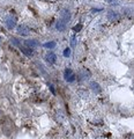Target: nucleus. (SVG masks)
I'll list each match as a JSON object with an SVG mask.
<instances>
[{
	"label": "nucleus",
	"mask_w": 134,
	"mask_h": 139,
	"mask_svg": "<svg viewBox=\"0 0 134 139\" xmlns=\"http://www.w3.org/2000/svg\"><path fill=\"white\" fill-rule=\"evenodd\" d=\"M90 87H91V89L94 91L95 93H100L101 92V87L98 85L97 82H95V81H92V82H90Z\"/></svg>",
	"instance_id": "nucleus-11"
},
{
	"label": "nucleus",
	"mask_w": 134,
	"mask_h": 139,
	"mask_svg": "<svg viewBox=\"0 0 134 139\" xmlns=\"http://www.w3.org/2000/svg\"><path fill=\"white\" fill-rule=\"evenodd\" d=\"M105 1H107V2H111V1H112V0H105Z\"/></svg>",
	"instance_id": "nucleus-17"
},
{
	"label": "nucleus",
	"mask_w": 134,
	"mask_h": 139,
	"mask_svg": "<svg viewBox=\"0 0 134 139\" xmlns=\"http://www.w3.org/2000/svg\"><path fill=\"white\" fill-rule=\"evenodd\" d=\"M73 29H74V31H80L81 29H82V26H81V24H78V26H75V27L73 28Z\"/></svg>",
	"instance_id": "nucleus-14"
},
{
	"label": "nucleus",
	"mask_w": 134,
	"mask_h": 139,
	"mask_svg": "<svg viewBox=\"0 0 134 139\" xmlns=\"http://www.w3.org/2000/svg\"><path fill=\"white\" fill-rule=\"evenodd\" d=\"M64 77H65L66 81H68V82H73V81L75 80V78H76V77H75V74H74V72H73L71 68H66L65 70Z\"/></svg>",
	"instance_id": "nucleus-2"
},
{
	"label": "nucleus",
	"mask_w": 134,
	"mask_h": 139,
	"mask_svg": "<svg viewBox=\"0 0 134 139\" xmlns=\"http://www.w3.org/2000/svg\"><path fill=\"white\" fill-rule=\"evenodd\" d=\"M50 89H51L52 94H56V91H54V88H53V86H52V85H50Z\"/></svg>",
	"instance_id": "nucleus-16"
},
{
	"label": "nucleus",
	"mask_w": 134,
	"mask_h": 139,
	"mask_svg": "<svg viewBox=\"0 0 134 139\" xmlns=\"http://www.w3.org/2000/svg\"><path fill=\"white\" fill-rule=\"evenodd\" d=\"M91 77V73L88 71L87 68H82V70H80L79 71V73H78V78H79V80H86V79H89V78Z\"/></svg>",
	"instance_id": "nucleus-1"
},
{
	"label": "nucleus",
	"mask_w": 134,
	"mask_h": 139,
	"mask_svg": "<svg viewBox=\"0 0 134 139\" xmlns=\"http://www.w3.org/2000/svg\"><path fill=\"white\" fill-rule=\"evenodd\" d=\"M45 48H48V49H53L54 46H56V43L54 42H50V43H45L44 44Z\"/></svg>",
	"instance_id": "nucleus-12"
},
{
	"label": "nucleus",
	"mask_w": 134,
	"mask_h": 139,
	"mask_svg": "<svg viewBox=\"0 0 134 139\" xmlns=\"http://www.w3.org/2000/svg\"><path fill=\"white\" fill-rule=\"evenodd\" d=\"M17 33L20 35H22V36H27L30 33V29H29L27 26H19L17 27Z\"/></svg>",
	"instance_id": "nucleus-4"
},
{
	"label": "nucleus",
	"mask_w": 134,
	"mask_h": 139,
	"mask_svg": "<svg viewBox=\"0 0 134 139\" xmlns=\"http://www.w3.org/2000/svg\"><path fill=\"white\" fill-rule=\"evenodd\" d=\"M20 49H21V51H22L23 53L25 54V56H28V57H31V56H33V54H34V52H33V49L28 48V46L20 45Z\"/></svg>",
	"instance_id": "nucleus-6"
},
{
	"label": "nucleus",
	"mask_w": 134,
	"mask_h": 139,
	"mask_svg": "<svg viewBox=\"0 0 134 139\" xmlns=\"http://www.w3.org/2000/svg\"><path fill=\"white\" fill-rule=\"evenodd\" d=\"M66 26H67V22L66 21H64V20H61V19L58 20V22H57V29H58V30H60V31L65 30Z\"/></svg>",
	"instance_id": "nucleus-9"
},
{
	"label": "nucleus",
	"mask_w": 134,
	"mask_h": 139,
	"mask_svg": "<svg viewBox=\"0 0 134 139\" xmlns=\"http://www.w3.org/2000/svg\"><path fill=\"white\" fill-rule=\"evenodd\" d=\"M71 44H72V46H75V36H73V37H72V42H71Z\"/></svg>",
	"instance_id": "nucleus-15"
},
{
	"label": "nucleus",
	"mask_w": 134,
	"mask_h": 139,
	"mask_svg": "<svg viewBox=\"0 0 134 139\" xmlns=\"http://www.w3.org/2000/svg\"><path fill=\"white\" fill-rule=\"evenodd\" d=\"M64 56H65V57H69V56H71V49H68V48L65 49V51H64Z\"/></svg>",
	"instance_id": "nucleus-13"
},
{
	"label": "nucleus",
	"mask_w": 134,
	"mask_h": 139,
	"mask_svg": "<svg viewBox=\"0 0 134 139\" xmlns=\"http://www.w3.org/2000/svg\"><path fill=\"white\" fill-rule=\"evenodd\" d=\"M107 17H109V20L110 21H112V22H115V21H118L119 20V14L117 13V12H113V11H110L109 12V14H107Z\"/></svg>",
	"instance_id": "nucleus-5"
},
{
	"label": "nucleus",
	"mask_w": 134,
	"mask_h": 139,
	"mask_svg": "<svg viewBox=\"0 0 134 139\" xmlns=\"http://www.w3.org/2000/svg\"><path fill=\"white\" fill-rule=\"evenodd\" d=\"M6 24H7V27L9 29H13L14 27H15L16 21H15V19L13 17V15H7V16H6Z\"/></svg>",
	"instance_id": "nucleus-3"
},
{
	"label": "nucleus",
	"mask_w": 134,
	"mask_h": 139,
	"mask_svg": "<svg viewBox=\"0 0 134 139\" xmlns=\"http://www.w3.org/2000/svg\"><path fill=\"white\" fill-rule=\"evenodd\" d=\"M60 19L64 20V21H66L67 23H68V21L71 20V13H69V11H68V9H63Z\"/></svg>",
	"instance_id": "nucleus-7"
},
{
	"label": "nucleus",
	"mask_w": 134,
	"mask_h": 139,
	"mask_svg": "<svg viewBox=\"0 0 134 139\" xmlns=\"http://www.w3.org/2000/svg\"><path fill=\"white\" fill-rule=\"evenodd\" d=\"M25 45H27L28 48L33 49V48H37V46L39 45V43L35 39H28V41H25Z\"/></svg>",
	"instance_id": "nucleus-10"
},
{
	"label": "nucleus",
	"mask_w": 134,
	"mask_h": 139,
	"mask_svg": "<svg viewBox=\"0 0 134 139\" xmlns=\"http://www.w3.org/2000/svg\"><path fill=\"white\" fill-rule=\"evenodd\" d=\"M45 60L49 64H53L57 60V57H56V54H54L53 52H49V53L45 56Z\"/></svg>",
	"instance_id": "nucleus-8"
}]
</instances>
